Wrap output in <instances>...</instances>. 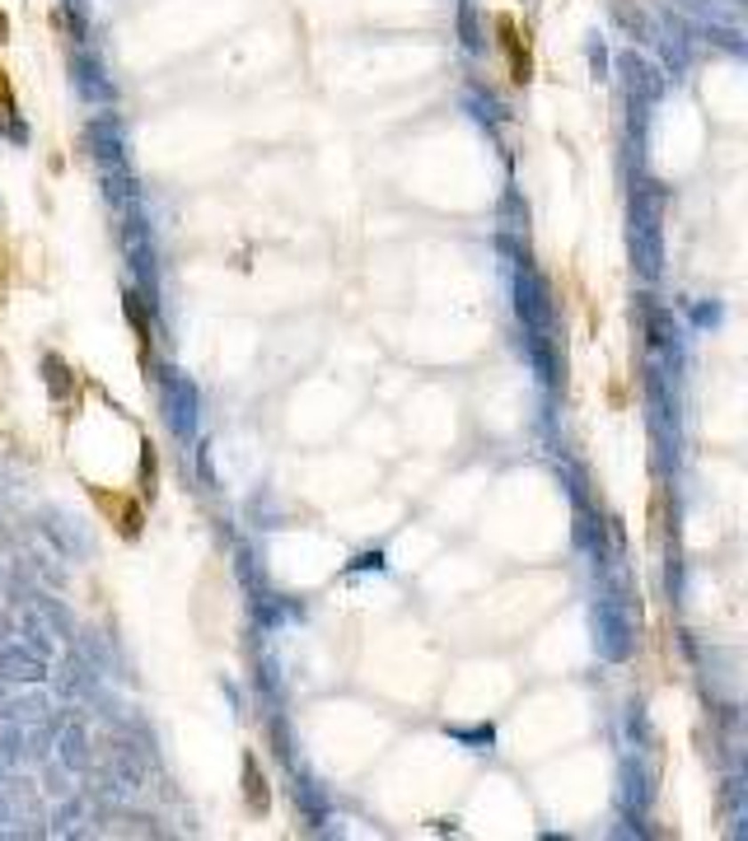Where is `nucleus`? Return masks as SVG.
Instances as JSON below:
<instances>
[{
	"label": "nucleus",
	"mask_w": 748,
	"mask_h": 841,
	"mask_svg": "<svg viewBox=\"0 0 748 841\" xmlns=\"http://www.w3.org/2000/svg\"><path fill=\"white\" fill-rule=\"evenodd\" d=\"M496 33H501V52L510 57V80L524 84V80H528V52H524V38H519L515 20H510V14H501V20H496Z\"/></svg>",
	"instance_id": "1"
},
{
	"label": "nucleus",
	"mask_w": 748,
	"mask_h": 841,
	"mask_svg": "<svg viewBox=\"0 0 748 841\" xmlns=\"http://www.w3.org/2000/svg\"><path fill=\"white\" fill-rule=\"evenodd\" d=\"M0 108L10 113V80H5V70H0Z\"/></svg>",
	"instance_id": "4"
},
{
	"label": "nucleus",
	"mask_w": 748,
	"mask_h": 841,
	"mask_svg": "<svg viewBox=\"0 0 748 841\" xmlns=\"http://www.w3.org/2000/svg\"><path fill=\"white\" fill-rule=\"evenodd\" d=\"M244 785H248V809L262 813L267 809V781L258 776V762L253 757H244Z\"/></svg>",
	"instance_id": "3"
},
{
	"label": "nucleus",
	"mask_w": 748,
	"mask_h": 841,
	"mask_svg": "<svg viewBox=\"0 0 748 841\" xmlns=\"http://www.w3.org/2000/svg\"><path fill=\"white\" fill-rule=\"evenodd\" d=\"M94 496H99V505L108 509V515H117V519H122V524H117L122 533H126V538H136V528H141V509H136L132 501H122V496H103V491H94Z\"/></svg>",
	"instance_id": "2"
}]
</instances>
